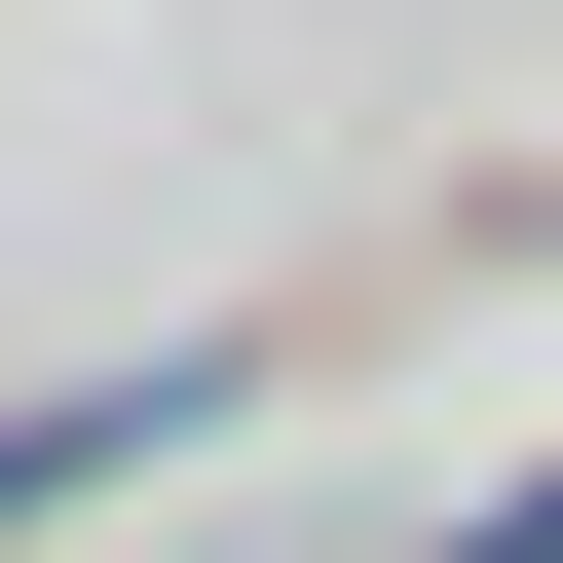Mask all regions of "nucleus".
Listing matches in <instances>:
<instances>
[{"label": "nucleus", "instance_id": "1", "mask_svg": "<svg viewBox=\"0 0 563 563\" xmlns=\"http://www.w3.org/2000/svg\"><path fill=\"white\" fill-rule=\"evenodd\" d=\"M151 413H188V339H151V376H38V413H0V526H38V488H113Z\"/></svg>", "mask_w": 563, "mask_h": 563}, {"label": "nucleus", "instance_id": "2", "mask_svg": "<svg viewBox=\"0 0 563 563\" xmlns=\"http://www.w3.org/2000/svg\"><path fill=\"white\" fill-rule=\"evenodd\" d=\"M451 563H563V488H488V526H451Z\"/></svg>", "mask_w": 563, "mask_h": 563}]
</instances>
